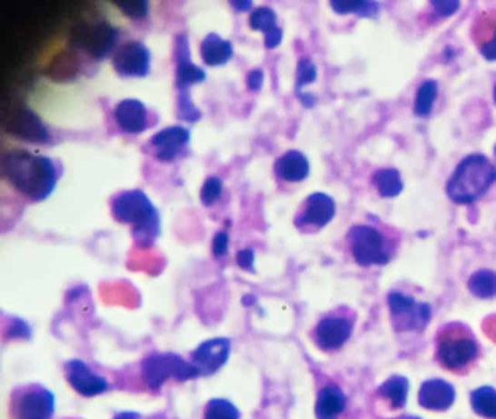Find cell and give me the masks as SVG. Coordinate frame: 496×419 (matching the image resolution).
<instances>
[{
    "instance_id": "7",
    "label": "cell",
    "mask_w": 496,
    "mask_h": 419,
    "mask_svg": "<svg viewBox=\"0 0 496 419\" xmlns=\"http://www.w3.org/2000/svg\"><path fill=\"white\" fill-rule=\"evenodd\" d=\"M55 394L38 383L21 384L9 396V419L55 418Z\"/></svg>"
},
{
    "instance_id": "39",
    "label": "cell",
    "mask_w": 496,
    "mask_h": 419,
    "mask_svg": "<svg viewBox=\"0 0 496 419\" xmlns=\"http://www.w3.org/2000/svg\"><path fill=\"white\" fill-rule=\"evenodd\" d=\"M263 81H265V75L263 69L249 70L246 74V86L251 92H260L263 89Z\"/></svg>"
},
{
    "instance_id": "34",
    "label": "cell",
    "mask_w": 496,
    "mask_h": 419,
    "mask_svg": "<svg viewBox=\"0 0 496 419\" xmlns=\"http://www.w3.org/2000/svg\"><path fill=\"white\" fill-rule=\"evenodd\" d=\"M318 77V69L314 66V63L311 59H300L297 63L296 72V94H302L304 86L313 84Z\"/></svg>"
},
{
    "instance_id": "3",
    "label": "cell",
    "mask_w": 496,
    "mask_h": 419,
    "mask_svg": "<svg viewBox=\"0 0 496 419\" xmlns=\"http://www.w3.org/2000/svg\"><path fill=\"white\" fill-rule=\"evenodd\" d=\"M115 222L132 229L133 241L140 248L154 246L161 234V214L142 190L121 191L111 200Z\"/></svg>"
},
{
    "instance_id": "2",
    "label": "cell",
    "mask_w": 496,
    "mask_h": 419,
    "mask_svg": "<svg viewBox=\"0 0 496 419\" xmlns=\"http://www.w3.org/2000/svg\"><path fill=\"white\" fill-rule=\"evenodd\" d=\"M401 244V232L374 215H367V219L354 223L345 236L348 255L364 268L392 263L398 255Z\"/></svg>"
},
{
    "instance_id": "27",
    "label": "cell",
    "mask_w": 496,
    "mask_h": 419,
    "mask_svg": "<svg viewBox=\"0 0 496 419\" xmlns=\"http://www.w3.org/2000/svg\"><path fill=\"white\" fill-rule=\"evenodd\" d=\"M467 287L479 299H492L496 295V274L491 270L476 271Z\"/></svg>"
},
{
    "instance_id": "8",
    "label": "cell",
    "mask_w": 496,
    "mask_h": 419,
    "mask_svg": "<svg viewBox=\"0 0 496 419\" xmlns=\"http://www.w3.org/2000/svg\"><path fill=\"white\" fill-rule=\"evenodd\" d=\"M120 30L106 21L82 23L74 26L72 43L92 60H104L117 52Z\"/></svg>"
},
{
    "instance_id": "29",
    "label": "cell",
    "mask_w": 496,
    "mask_h": 419,
    "mask_svg": "<svg viewBox=\"0 0 496 419\" xmlns=\"http://www.w3.org/2000/svg\"><path fill=\"white\" fill-rule=\"evenodd\" d=\"M249 26L253 31H260L263 35L270 33V31L278 28V16L275 14L274 9L270 6H258L253 8L249 15Z\"/></svg>"
},
{
    "instance_id": "23",
    "label": "cell",
    "mask_w": 496,
    "mask_h": 419,
    "mask_svg": "<svg viewBox=\"0 0 496 419\" xmlns=\"http://www.w3.org/2000/svg\"><path fill=\"white\" fill-rule=\"evenodd\" d=\"M200 55L207 66H223L233 57V45L219 34H207L204 40L201 41Z\"/></svg>"
},
{
    "instance_id": "25",
    "label": "cell",
    "mask_w": 496,
    "mask_h": 419,
    "mask_svg": "<svg viewBox=\"0 0 496 419\" xmlns=\"http://www.w3.org/2000/svg\"><path fill=\"white\" fill-rule=\"evenodd\" d=\"M372 185L380 197L383 198L398 197L403 190L401 174L393 168H383L374 172L372 175Z\"/></svg>"
},
{
    "instance_id": "32",
    "label": "cell",
    "mask_w": 496,
    "mask_h": 419,
    "mask_svg": "<svg viewBox=\"0 0 496 419\" xmlns=\"http://www.w3.org/2000/svg\"><path fill=\"white\" fill-rule=\"evenodd\" d=\"M176 114L181 120L186 123H195L200 120L201 111L198 110L193 99H191L190 92H178L176 96Z\"/></svg>"
},
{
    "instance_id": "4",
    "label": "cell",
    "mask_w": 496,
    "mask_h": 419,
    "mask_svg": "<svg viewBox=\"0 0 496 419\" xmlns=\"http://www.w3.org/2000/svg\"><path fill=\"white\" fill-rule=\"evenodd\" d=\"M481 358V344L467 324L450 322L435 334V360L447 372L467 374Z\"/></svg>"
},
{
    "instance_id": "42",
    "label": "cell",
    "mask_w": 496,
    "mask_h": 419,
    "mask_svg": "<svg viewBox=\"0 0 496 419\" xmlns=\"http://www.w3.org/2000/svg\"><path fill=\"white\" fill-rule=\"evenodd\" d=\"M114 419H140V416L134 412H120L118 415L114 416Z\"/></svg>"
},
{
    "instance_id": "15",
    "label": "cell",
    "mask_w": 496,
    "mask_h": 419,
    "mask_svg": "<svg viewBox=\"0 0 496 419\" xmlns=\"http://www.w3.org/2000/svg\"><path fill=\"white\" fill-rule=\"evenodd\" d=\"M175 86L178 92H190L191 86L205 81L207 74L191 60L190 41L185 34H178L174 43Z\"/></svg>"
},
{
    "instance_id": "6",
    "label": "cell",
    "mask_w": 496,
    "mask_h": 419,
    "mask_svg": "<svg viewBox=\"0 0 496 419\" xmlns=\"http://www.w3.org/2000/svg\"><path fill=\"white\" fill-rule=\"evenodd\" d=\"M357 322V312L348 306L331 310L314 324L311 336L323 353H336L350 341Z\"/></svg>"
},
{
    "instance_id": "43",
    "label": "cell",
    "mask_w": 496,
    "mask_h": 419,
    "mask_svg": "<svg viewBox=\"0 0 496 419\" xmlns=\"http://www.w3.org/2000/svg\"><path fill=\"white\" fill-rule=\"evenodd\" d=\"M391 419H422V418H420V416H413V415H402V416H398V418H391Z\"/></svg>"
},
{
    "instance_id": "31",
    "label": "cell",
    "mask_w": 496,
    "mask_h": 419,
    "mask_svg": "<svg viewBox=\"0 0 496 419\" xmlns=\"http://www.w3.org/2000/svg\"><path fill=\"white\" fill-rule=\"evenodd\" d=\"M331 8L336 14H357L362 16H374L379 12V5L364 0H352V2H331Z\"/></svg>"
},
{
    "instance_id": "18",
    "label": "cell",
    "mask_w": 496,
    "mask_h": 419,
    "mask_svg": "<svg viewBox=\"0 0 496 419\" xmlns=\"http://www.w3.org/2000/svg\"><path fill=\"white\" fill-rule=\"evenodd\" d=\"M67 383L84 397L98 396L108 390L110 384L103 375L92 372L84 361L70 360L64 364Z\"/></svg>"
},
{
    "instance_id": "40",
    "label": "cell",
    "mask_w": 496,
    "mask_h": 419,
    "mask_svg": "<svg viewBox=\"0 0 496 419\" xmlns=\"http://www.w3.org/2000/svg\"><path fill=\"white\" fill-rule=\"evenodd\" d=\"M282 41L283 30L280 26L263 35V45H265V48H268V50H274V48H277L278 45H282Z\"/></svg>"
},
{
    "instance_id": "1",
    "label": "cell",
    "mask_w": 496,
    "mask_h": 419,
    "mask_svg": "<svg viewBox=\"0 0 496 419\" xmlns=\"http://www.w3.org/2000/svg\"><path fill=\"white\" fill-rule=\"evenodd\" d=\"M0 171L14 190L35 203L47 200L60 178L59 168L52 157L24 149L5 152Z\"/></svg>"
},
{
    "instance_id": "45",
    "label": "cell",
    "mask_w": 496,
    "mask_h": 419,
    "mask_svg": "<svg viewBox=\"0 0 496 419\" xmlns=\"http://www.w3.org/2000/svg\"><path fill=\"white\" fill-rule=\"evenodd\" d=\"M493 154H495V157H496V145H495V147H493Z\"/></svg>"
},
{
    "instance_id": "19",
    "label": "cell",
    "mask_w": 496,
    "mask_h": 419,
    "mask_svg": "<svg viewBox=\"0 0 496 419\" xmlns=\"http://www.w3.org/2000/svg\"><path fill=\"white\" fill-rule=\"evenodd\" d=\"M471 40L483 59L496 62V9L481 11L474 18Z\"/></svg>"
},
{
    "instance_id": "11",
    "label": "cell",
    "mask_w": 496,
    "mask_h": 419,
    "mask_svg": "<svg viewBox=\"0 0 496 419\" xmlns=\"http://www.w3.org/2000/svg\"><path fill=\"white\" fill-rule=\"evenodd\" d=\"M143 375L150 387H159L169 377L190 380L198 377L190 361H184L174 354H157L143 363Z\"/></svg>"
},
{
    "instance_id": "28",
    "label": "cell",
    "mask_w": 496,
    "mask_h": 419,
    "mask_svg": "<svg viewBox=\"0 0 496 419\" xmlns=\"http://www.w3.org/2000/svg\"><path fill=\"white\" fill-rule=\"evenodd\" d=\"M437 94V82L425 81L421 85L418 92H416L415 105H413V111H415L418 117H427V115H430L432 106H434Z\"/></svg>"
},
{
    "instance_id": "44",
    "label": "cell",
    "mask_w": 496,
    "mask_h": 419,
    "mask_svg": "<svg viewBox=\"0 0 496 419\" xmlns=\"http://www.w3.org/2000/svg\"><path fill=\"white\" fill-rule=\"evenodd\" d=\"M493 101H495L496 104V84L495 86H493Z\"/></svg>"
},
{
    "instance_id": "24",
    "label": "cell",
    "mask_w": 496,
    "mask_h": 419,
    "mask_svg": "<svg viewBox=\"0 0 496 419\" xmlns=\"http://www.w3.org/2000/svg\"><path fill=\"white\" fill-rule=\"evenodd\" d=\"M409 382L403 375H392L377 389L379 394L392 409H401L405 406L408 399Z\"/></svg>"
},
{
    "instance_id": "35",
    "label": "cell",
    "mask_w": 496,
    "mask_h": 419,
    "mask_svg": "<svg viewBox=\"0 0 496 419\" xmlns=\"http://www.w3.org/2000/svg\"><path fill=\"white\" fill-rule=\"evenodd\" d=\"M121 12L134 21H143L149 16L150 5L149 2H133V4L118 5Z\"/></svg>"
},
{
    "instance_id": "16",
    "label": "cell",
    "mask_w": 496,
    "mask_h": 419,
    "mask_svg": "<svg viewBox=\"0 0 496 419\" xmlns=\"http://www.w3.org/2000/svg\"><path fill=\"white\" fill-rule=\"evenodd\" d=\"M230 355V341L226 338L208 339L191 354L190 363L197 375H210L226 364Z\"/></svg>"
},
{
    "instance_id": "9",
    "label": "cell",
    "mask_w": 496,
    "mask_h": 419,
    "mask_svg": "<svg viewBox=\"0 0 496 419\" xmlns=\"http://www.w3.org/2000/svg\"><path fill=\"white\" fill-rule=\"evenodd\" d=\"M387 306L394 331L402 334L422 332L432 316L430 303L402 290H392L387 294Z\"/></svg>"
},
{
    "instance_id": "22",
    "label": "cell",
    "mask_w": 496,
    "mask_h": 419,
    "mask_svg": "<svg viewBox=\"0 0 496 419\" xmlns=\"http://www.w3.org/2000/svg\"><path fill=\"white\" fill-rule=\"evenodd\" d=\"M347 411V397L336 384H326L319 390L314 412L318 419H342Z\"/></svg>"
},
{
    "instance_id": "37",
    "label": "cell",
    "mask_w": 496,
    "mask_h": 419,
    "mask_svg": "<svg viewBox=\"0 0 496 419\" xmlns=\"http://www.w3.org/2000/svg\"><path fill=\"white\" fill-rule=\"evenodd\" d=\"M459 8V2H454V0L431 2V15H432V19L445 18V16L452 15Z\"/></svg>"
},
{
    "instance_id": "41",
    "label": "cell",
    "mask_w": 496,
    "mask_h": 419,
    "mask_svg": "<svg viewBox=\"0 0 496 419\" xmlns=\"http://www.w3.org/2000/svg\"><path fill=\"white\" fill-rule=\"evenodd\" d=\"M230 6L234 9V11L239 12H253V4L251 2V0H233V2H230Z\"/></svg>"
},
{
    "instance_id": "17",
    "label": "cell",
    "mask_w": 496,
    "mask_h": 419,
    "mask_svg": "<svg viewBox=\"0 0 496 419\" xmlns=\"http://www.w3.org/2000/svg\"><path fill=\"white\" fill-rule=\"evenodd\" d=\"M114 123L124 135H140L152 125V113L139 99H123L115 105Z\"/></svg>"
},
{
    "instance_id": "36",
    "label": "cell",
    "mask_w": 496,
    "mask_h": 419,
    "mask_svg": "<svg viewBox=\"0 0 496 419\" xmlns=\"http://www.w3.org/2000/svg\"><path fill=\"white\" fill-rule=\"evenodd\" d=\"M229 234H227L226 230H219L212 241L213 256L215 259L224 258L227 255V252H229Z\"/></svg>"
},
{
    "instance_id": "13",
    "label": "cell",
    "mask_w": 496,
    "mask_h": 419,
    "mask_svg": "<svg viewBox=\"0 0 496 419\" xmlns=\"http://www.w3.org/2000/svg\"><path fill=\"white\" fill-rule=\"evenodd\" d=\"M113 66L123 77L147 76L152 67V53L142 41H125L114 53Z\"/></svg>"
},
{
    "instance_id": "14",
    "label": "cell",
    "mask_w": 496,
    "mask_h": 419,
    "mask_svg": "<svg viewBox=\"0 0 496 419\" xmlns=\"http://www.w3.org/2000/svg\"><path fill=\"white\" fill-rule=\"evenodd\" d=\"M6 132L15 135L18 139L37 145H47L52 140V135L47 125L38 118L37 114L28 108H16L5 123Z\"/></svg>"
},
{
    "instance_id": "20",
    "label": "cell",
    "mask_w": 496,
    "mask_h": 419,
    "mask_svg": "<svg viewBox=\"0 0 496 419\" xmlns=\"http://www.w3.org/2000/svg\"><path fill=\"white\" fill-rule=\"evenodd\" d=\"M274 174L285 184L303 183L311 174V164L300 150H287L275 161Z\"/></svg>"
},
{
    "instance_id": "38",
    "label": "cell",
    "mask_w": 496,
    "mask_h": 419,
    "mask_svg": "<svg viewBox=\"0 0 496 419\" xmlns=\"http://www.w3.org/2000/svg\"><path fill=\"white\" fill-rule=\"evenodd\" d=\"M236 264L242 270L253 271L255 268V251L253 248H243L236 254Z\"/></svg>"
},
{
    "instance_id": "10",
    "label": "cell",
    "mask_w": 496,
    "mask_h": 419,
    "mask_svg": "<svg viewBox=\"0 0 496 419\" xmlns=\"http://www.w3.org/2000/svg\"><path fill=\"white\" fill-rule=\"evenodd\" d=\"M335 214V200L328 194L313 193L302 201L293 223L302 234H318L319 230L332 222Z\"/></svg>"
},
{
    "instance_id": "12",
    "label": "cell",
    "mask_w": 496,
    "mask_h": 419,
    "mask_svg": "<svg viewBox=\"0 0 496 419\" xmlns=\"http://www.w3.org/2000/svg\"><path fill=\"white\" fill-rule=\"evenodd\" d=\"M191 133L184 125H169L152 135L147 143L149 154L164 164H172L184 156L190 146Z\"/></svg>"
},
{
    "instance_id": "21",
    "label": "cell",
    "mask_w": 496,
    "mask_h": 419,
    "mask_svg": "<svg viewBox=\"0 0 496 419\" xmlns=\"http://www.w3.org/2000/svg\"><path fill=\"white\" fill-rule=\"evenodd\" d=\"M456 397V390L441 379L428 380L422 383L418 394L421 406L430 411H447Z\"/></svg>"
},
{
    "instance_id": "33",
    "label": "cell",
    "mask_w": 496,
    "mask_h": 419,
    "mask_svg": "<svg viewBox=\"0 0 496 419\" xmlns=\"http://www.w3.org/2000/svg\"><path fill=\"white\" fill-rule=\"evenodd\" d=\"M223 186H224V184H223L219 176H208L200 191V200L203 205H205V207L214 205L222 197Z\"/></svg>"
},
{
    "instance_id": "30",
    "label": "cell",
    "mask_w": 496,
    "mask_h": 419,
    "mask_svg": "<svg viewBox=\"0 0 496 419\" xmlns=\"http://www.w3.org/2000/svg\"><path fill=\"white\" fill-rule=\"evenodd\" d=\"M204 419H241V412L227 399H212L205 404Z\"/></svg>"
},
{
    "instance_id": "26",
    "label": "cell",
    "mask_w": 496,
    "mask_h": 419,
    "mask_svg": "<svg viewBox=\"0 0 496 419\" xmlns=\"http://www.w3.org/2000/svg\"><path fill=\"white\" fill-rule=\"evenodd\" d=\"M471 408L481 418L496 419V390L483 386L474 390L471 397Z\"/></svg>"
},
{
    "instance_id": "5",
    "label": "cell",
    "mask_w": 496,
    "mask_h": 419,
    "mask_svg": "<svg viewBox=\"0 0 496 419\" xmlns=\"http://www.w3.org/2000/svg\"><path fill=\"white\" fill-rule=\"evenodd\" d=\"M495 183V164L485 155L473 154L457 165L445 191L452 203L466 205L481 200Z\"/></svg>"
}]
</instances>
